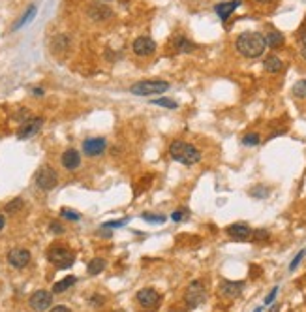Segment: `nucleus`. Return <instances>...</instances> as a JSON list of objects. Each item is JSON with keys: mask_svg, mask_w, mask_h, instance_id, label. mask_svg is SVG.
Segmentation results:
<instances>
[{"mask_svg": "<svg viewBox=\"0 0 306 312\" xmlns=\"http://www.w3.org/2000/svg\"><path fill=\"white\" fill-rule=\"evenodd\" d=\"M235 47L242 57L258 59L265 53V36H261L260 32H242L235 41Z\"/></svg>", "mask_w": 306, "mask_h": 312, "instance_id": "nucleus-1", "label": "nucleus"}, {"mask_svg": "<svg viewBox=\"0 0 306 312\" xmlns=\"http://www.w3.org/2000/svg\"><path fill=\"white\" fill-rule=\"evenodd\" d=\"M167 153H169L171 160L179 162L182 166H195V164L201 162V151L195 145L188 143V141H171Z\"/></svg>", "mask_w": 306, "mask_h": 312, "instance_id": "nucleus-2", "label": "nucleus"}, {"mask_svg": "<svg viewBox=\"0 0 306 312\" xmlns=\"http://www.w3.org/2000/svg\"><path fill=\"white\" fill-rule=\"evenodd\" d=\"M47 259H49V263L55 265L57 269H68V267L73 265L75 254H73L70 248H66L64 245H53L47 250Z\"/></svg>", "mask_w": 306, "mask_h": 312, "instance_id": "nucleus-3", "label": "nucleus"}, {"mask_svg": "<svg viewBox=\"0 0 306 312\" xmlns=\"http://www.w3.org/2000/svg\"><path fill=\"white\" fill-rule=\"evenodd\" d=\"M133 94L137 96H154V94H162L169 91V83L162 79H150V81H139L130 88Z\"/></svg>", "mask_w": 306, "mask_h": 312, "instance_id": "nucleus-4", "label": "nucleus"}, {"mask_svg": "<svg viewBox=\"0 0 306 312\" xmlns=\"http://www.w3.org/2000/svg\"><path fill=\"white\" fill-rule=\"evenodd\" d=\"M184 299H186V305L190 308H197L199 305H203L207 301V288L201 280H192L186 288V293H184Z\"/></svg>", "mask_w": 306, "mask_h": 312, "instance_id": "nucleus-5", "label": "nucleus"}, {"mask_svg": "<svg viewBox=\"0 0 306 312\" xmlns=\"http://www.w3.org/2000/svg\"><path fill=\"white\" fill-rule=\"evenodd\" d=\"M34 183L36 186L43 190V192H51L55 186L59 185V175L51 166H41L38 171H36V177H34Z\"/></svg>", "mask_w": 306, "mask_h": 312, "instance_id": "nucleus-6", "label": "nucleus"}, {"mask_svg": "<svg viewBox=\"0 0 306 312\" xmlns=\"http://www.w3.org/2000/svg\"><path fill=\"white\" fill-rule=\"evenodd\" d=\"M135 301L139 303V306H143L146 310H154L156 306L160 305L162 297L154 288H141L139 292L135 293Z\"/></svg>", "mask_w": 306, "mask_h": 312, "instance_id": "nucleus-7", "label": "nucleus"}, {"mask_svg": "<svg viewBox=\"0 0 306 312\" xmlns=\"http://www.w3.org/2000/svg\"><path fill=\"white\" fill-rule=\"evenodd\" d=\"M43 126V119L41 117H30L28 120L21 122L19 130H17V140H28L40 132Z\"/></svg>", "mask_w": 306, "mask_h": 312, "instance_id": "nucleus-8", "label": "nucleus"}, {"mask_svg": "<svg viewBox=\"0 0 306 312\" xmlns=\"http://www.w3.org/2000/svg\"><path fill=\"white\" fill-rule=\"evenodd\" d=\"M30 306H32L36 312H45L49 310V306L53 305V293L47 292V290H38L30 295Z\"/></svg>", "mask_w": 306, "mask_h": 312, "instance_id": "nucleus-9", "label": "nucleus"}, {"mask_svg": "<svg viewBox=\"0 0 306 312\" xmlns=\"http://www.w3.org/2000/svg\"><path fill=\"white\" fill-rule=\"evenodd\" d=\"M30 259H32V256L27 248H14L8 252V263L15 269H25L30 263Z\"/></svg>", "mask_w": 306, "mask_h": 312, "instance_id": "nucleus-10", "label": "nucleus"}, {"mask_svg": "<svg viewBox=\"0 0 306 312\" xmlns=\"http://www.w3.org/2000/svg\"><path fill=\"white\" fill-rule=\"evenodd\" d=\"M132 49L137 57H150V55L156 53V43L148 36H139V38H135Z\"/></svg>", "mask_w": 306, "mask_h": 312, "instance_id": "nucleus-11", "label": "nucleus"}, {"mask_svg": "<svg viewBox=\"0 0 306 312\" xmlns=\"http://www.w3.org/2000/svg\"><path fill=\"white\" fill-rule=\"evenodd\" d=\"M244 290V282H233V280H222L218 286V293L226 299H237Z\"/></svg>", "mask_w": 306, "mask_h": 312, "instance_id": "nucleus-12", "label": "nucleus"}, {"mask_svg": "<svg viewBox=\"0 0 306 312\" xmlns=\"http://www.w3.org/2000/svg\"><path fill=\"white\" fill-rule=\"evenodd\" d=\"M106 147L107 141L104 138H88L83 141V153H85V156L94 158V156H100L106 151Z\"/></svg>", "mask_w": 306, "mask_h": 312, "instance_id": "nucleus-13", "label": "nucleus"}, {"mask_svg": "<svg viewBox=\"0 0 306 312\" xmlns=\"http://www.w3.org/2000/svg\"><path fill=\"white\" fill-rule=\"evenodd\" d=\"M226 233L231 237V239L235 241H248L250 237H252L253 230L248 224H244V222H237V224H231V226L226 228Z\"/></svg>", "mask_w": 306, "mask_h": 312, "instance_id": "nucleus-14", "label": "nucleus"}, {"mask_svg": "<svg viewBox=\"0 0 306 312\" xmlns=\"http://www.w3.org/2000/svg\"><path fill=\"white\" fill-rule=\"evenodd\" d=\"M60 164L64 169L68 171H75L77 167L81 166V154L79 151H75V149H66L62 156H60Z\"/></svg>", "mask_w": 306, "mask_h": 312, "instance_id": "nucleus-15", "label": "nucleus"}, {"mask_svg": "<svg viewBox=\"0 0 306 312\" xmlns=\"http://www.w3.org/2000/svg\"><path fill=\"white\" fill-rule=\"evenodd\" d=\"M240 6V0H229V2H222V4H216L214 10H216V14H218L220 19L226 21L229 15L233 14L235 10Z\"/></svg>", "mask_w": 306, "mask_h": 312, "instance_id": "nucleus-16", "label": "nucleus"}, {"mask_svg": "<svg viewBox=\"0 0 306 312\" xmlns=\"http://www.w3.org/2000/svg\"><path fill=\"white\" fill-rule=\"evenodd\" d=\"M88 17L92 21H107L113 17V12L107 6H100V4H94L90 10H88Z\"/></svg>", "mask_w": 306, "mask_h": 312, "instance_id": "nucleus-17", "label": "nucleus"}, {"mask_svg": "<svg viewBox=\"0 0 306 312\" xmlns=\"http://www.w3.org/2000/svg\"><path fill=\"white\" fill-rule=\"evenodd\" d=\"M263 68H265V72H269V73H278V72H282L284 62H282V59L276 57V55H269L265 59V62H263Z\"/></svg>", "mask_w": 306, "mask_h": 312, "instance_id": "nucleus-18", "label": "nucleus"}, {"mask_svg": "<svg viewBox=\"0 0 306 312\" xmlns=\"http://www.w3.org/2000/svg\"><path fill=\"white\" fill-rule=\"evenodd\" d=\"M173 47L175 51H179V53H192L193 51V43L188 40L186 36H175Z\"/></svg>", "mask_w": 306, "mask_h": 312, "instance_id": "nucleus-19", "label": "nucleus"}, {"mask_svg": "<svg viewBox=\"0 0 306 312\" xmlns=\"http://www.w3.org/2000/svg\"><path fill=\"white\" fill-rule=\"evenodd\" d=\"M75 282H77V277H66V279H62V280H59V282H55L51 293H64L66 290H70V288H72Z\"/></svg>", "mask_w": 306, "mask_h": 312, "instance_id": "nucleus-20", "label": "nucleus"}, {"mask_svg": "<svg viewBox=\"0 0 306 312\" xmlns=\"http://www.w3.org/2000/svg\"><path fill=\"white\" fill-rule=\"evenodd\" d=\"M284 41H286V38L280 32H276V30H273V32H269L265 36V43H267V47H271V49H276V47L284 46Z\"/></svg>", "mask_w": 306, "mask_h": 312, "instance_id": "nucleus-21", "label": "nucleus"}, {"mask_svg": "<svg viewBox=\"0 0 306 312\" xmlns=\"http://www.w3.org/2000/svg\"><path fill=\"white\" fill-rule=\"evenodd\" d=\"M36 12H38V8L34 6H30L27 10V12H25V14H23V17H21L19 21H17V23H15L14 25V30H19L21 27H25V25H28V23H30V21L34 19V17H36Z\"/></svg>", "mask_w": 306, "mask_h": 312, "instance_id": "nucleus-22", "label": "nucleus"}, {"mask_svg": "<svg viewBox=\"0 0 306 312\" xmlns=\"http://www.w3.org/2000/svg\"><path fill=\"white\" fill-rule=\"evenodd\" d=\"M104 269H106V259H101V258L90 259V261H88V265H87V273L88 275H92V277L100 275Z\"/></svg>", "mask_w": 306, "mask_h": 312, "instance_id": "nucleus-23", "label": "nucleus"}, {"mask_svg": "<svg viewBox=\"0 0 306 312\" xmlns=\"http://www.w3.org/2000/svg\"><path fill=\"white\" fill-rule=\"evenodd\" d=\"M23 205H25V201H23L21 198H15V199H12L10 203H6V207H4V213H8V214L19 213L21 209H23Z\"/></svg>", "mask_w": 306, "mask_h": 312, "instance_id": "nucleus-24", "label": "nucleus"}, {"mask_svg": "<svg viewBox=\"0 0 306 312\" xmlns=\"http://www.w3.org/2000/svg\"><path fill=\"white\" fill-rule=\"evenodd\" d=\"M293 96L295 98H300V100H304L306 98V79H300L297 81L295 85H293Z\"/></svg>", "mask_w": 306, "mask_h": 312, "instance_id": "nucleus-25", "label": "nucleus"}, {"mask_svg": "<svg viewBox=\"0 0 306 312\" xmlns=\"http://www.w3.org/2000/svg\"><path fill=\"white\" fill-rule=\"evenodd\" d=\"M60 216L64 220H70V222H79L81 220V214L77 211H73V209H68V207L60 209Z\"/></svg>", "mask_w": 306, "mask_h": 312, "instance_id": "nucleus-26", "label": "nucleus"}, {"mask_svg": "<svg viewBox=\"0 0 306 312\" xmlns=\"http://www.w3.org/2000/svg\"><path fill=\"white\" fill-rule=\"evenodd\" d=\"M261 143V138H260V133H246L244 138H242V145H246V147H256V145H260Z\"/></svg>", "mask_w": 306, "mask_h": 312, "instance_id": "nucleus-27", "label": "nucleus"}, {"mask_svg": "<svg viewBox=\"0 0 306 312\" xmlns=\"http://www.w3.org/2000/svg\"><path fill=\"white\" fill-rule=\"evenodd\" d=\"M152 104H154V106L167 107V109H177V106H179L175 100H169V98H154Z\"/></svg>", "mask_w": 306, "mask_h": 312, "instance_id": "nucleus-28", "label": "nucleus"}, {"mask_svg": "<svg viewBox=\"0 0 306 312\" xmlns=\"http://www.w3.org/2000/svg\"><path fill=\"white\" fill-rule=\"evenodd\" d=\"M143 220H145V222H150V224H164V222H166V216H164V214L143 213Z\"/></svg>", "mask_w": 306, "mask_h": 312, "instance_id": "nucleus-29", "label": "nucleus"}, {"mask_svg": "<svg viewBox=\"0 0 306 312\" xmlns=\"http://www.w3.org/2000/svg\"><path fill=\"white\" fill-rule=\"evenodd\" d=\"M250 196L263 199V198H267V196H269V190H267L265 186H256L253 190H250Z\"/></svg>", "mask_w": 306, "mask_h": 312, "instance_id": "nucleus-30", "label": "nucleus"}, {"mask_svg": "<svg viewBox=\"0 0 306 312\" xmlns=\"http://www.w3.org/2000/svg\"><path fill=\"white\" fill-rule=\"evenodd\" d=\"M304 254H306V250H300V252L297 254L295 258H293V261L289 263V271H295V269L299 267V263L302 261V258H304Z\"/></svg>", "mask_w": 306, "mask_h": 312, "instance_id": "nucleus-31", "label": "nucleus"}, {"mask_svg": "<svg viewBox=\"0 0 306 312\" xmlns=\"http://www.w3.org/2000/svg\"><path fill=\"white\" fill-rule=\"evenodd\" d=\"M49 232L55 233V235H60V233H64V228H62V224H59V222H51V224H49Z\"/></svg>", "mask_w": 306, "mask_h": 312, "instance_id": "nucleus-32", "label": "nucleus"}, {"mask_svg": "<svg viewBox=\"0 0 306 312\" xmlns=\"http://www.w3.org/2000/svg\"><path fill=\"white\" fill-rule=\"evenodd\" d=\"M252 237H253V241H263L269 237V232H267V230H256V232L252 233Z\"/></svg>", "mask_w": 306, "mask_h": 312, "instance_id": "nucleus-33", "label": "nucleus"}, {"mask_svg": "<svg viewBox=\"0 0 306 312\" xmlns=\"http://www.w3.org/2000/svg\"><path fill=\"white\" fill-rule=\"evenodd\" d=\"M126 222H128V218L126 220H117V222H106L104 228H122Z\"/></svg>", "mask_w": 306, "mask_h": 312, "instance_id": "nucleus-34", "label": "nucleus"}, {"mask_svg": "<svg viewBox=\"0 0 306 312\" xmlns=\"http://www.w3.org/2000/svg\"><path fill=\"white\" fill-rule=\"evenodd\" d=\"M276 293H278V286H276V288H273V290H271V293H269V295L265 297V305H271V303H273L274 297H276Z\"/></svg>", "mask_w": 306, "mask_h": 312, "instance_id": "nucleus-35", "label": "nucleus"}, {"mask_svg": "<svg viewBox=\"0 0 306 312\" xmlns=\"http://www.w3.org/2000/svg\"><path fill=\"white\" fill-rule=\"evenodd\" d=\"M182 218H184V211H175V213L171 214V220H173V222H180Z\"/></svg>", "mask_w": 306, "mask_h": 312, "instance_id": "nucleus-36", "label": "nucleus"}, {"mask_svg": "<svg viewBox=\"0 0 306 312\" xmlns=\"http://www.w3.org/2000/svg\"><path fill=\"white\" fill-rule=\"evenodd\" d=\"M49 312H72V310H70L68 306H64V305H57V306H53Z\"/></svg>", "mask_w": 306, "mask_h": 312, "instance_id": "nucleus-37", "label": "nucleus"}, {"mask_svg": "<svg viewBox=\"0 0 306 312\" xmlns=\"http://www.w3.org/2000/svg\"><path fill=\"white\" fill-rule=\"evenodd\" d=\"M253 2H260V4H274L276 0H253Z\"/></svg>", "mask_w": 306, "mask_h": 312, "instance_id": "nucleus-38", "label": "nucleus"}, {"mask_svg": "<svg viewBox=\"0 0 306 312\" xmlns=\"http://www.w3.org/2000/svg\"><path fill=\"white\" fill-rule=\"evenodd\" d=\"M4 226H6V220H4V216H2V214H0V232H2V230H4Z\"/></svg>", "mask_w": 306, "mask_h": 312, "instance_id": "nucleus-39", "label": "nucleus"}, {"mask_svg": "<svg viewBox=\"0 0 306 312\" xmlns=\"http://www.w3.org/2000/svg\"><path fill=\"white\" fill-rule=\"evenodd\" d=\"M32 93L36 94V96H43V88H34Z\"/></svg>", "mask_w": 306, "mask_h": 312, "instance_id": "nucleus-40", "label": "nucleus"}, {"mask_svg": "<svg viewBox=\"0 0 306 312\" xmlns=\"http://www.w3.org/2000/svg\"><path fill=\"white\" fill-rule=\"evenodd\" d=\"M300 43H302V46H306V30L300 34Z\"/></svg>", "mask_w": 306, "mask_h": 312, "instance_id": "nucleus-41", "label": "nucleus"}, {"mask_svg": "<svg viewBox=\"0 0 306 312\" xmlns=\"http://www.w3.org/2000/svg\"><path fill=\"white\" fill-rule=\"evenodd\" d=\"M300 55H302V59L306 60V46H302V47H300Z\"/></svg>", "mask_w": 306, "mask_h": 312, "instance_id": "nucleus-42", "label": "nucleus"}, {"mask_svg": "<svg viewBox=\"0 0 306 312\" xmlns=\"http://www.w3.org/2000/svg\"><path fill=\"white\" fill-rule=\"evenodd\" d=\"M115 312H124V310H115Z\"/></svg>", "mask_w": 306, "mask_h": 312, "instance_id": "nucleus-43", "label": "nucleus"}, {"mask_svg": "<svg viewBox=\"0 0 306 312\" xmlns=\"http://www.w3.org/2000/svg\"><path fill=\"white\" fill-rule=\"evenodd\" d=\"M98 2H104V0H98Z\"/></svg>", "mask_w": 306, "mask_h": 312, "instance_id": "nucleus-44", "label": "nucleus"}]
</instances>
